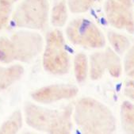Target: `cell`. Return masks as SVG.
Returning a JSON list of instances; mask_svg holds the SVG:
<instances>
[{
  "mask_svg": "<svg viewBox=\"0 0 134 134\" xmlns=\"http://www.w3.org/2000/svg\"><path fill=\"white\" fill-rule=\"evenodd\" d=\"M74 119L84 133L110 134L116 130V119L107 106L92 98L76 102Z\"/></svg>",
  "mask_w": 134,
  "mask_h": 134,
  "instance_id": "cell-1",
  "label": "cell"
},
{
  "mask_svg": "<svg viewBox=\"0 0 134 134\" xmlns=\"http://www.w3.org/2000/svg\"><path fill=\"white\" fill-rule=\"evenodd\" d=\"M72 112L71 104L59 110H50L32 103L25 106L26 123L38 131L48 133H70Z\"/></svg>",
  "mask_w": 134,
  "mask_h": 134,
  "instance_id": "cell-2",
  "label": "cell"
},
{
  "mask_svg": "<svg viewBox=\"0 0 134 134\" xmlns=\"http://www.w3.org/2000/svg\"><path fill=\"white\" fill-rule=\"evenodd\" d=\"M43 64L44 69L52 75H62L69 71L70 61L65 49L64 38L57 30L48 34Z\"/></svg>",
  "mask_w": 134,
  "mask_h": 134,
  "instance_id": "cell-3",
  "label": "cell"
},
{
  "mask_svg": "<svg viewBox=\"0 0 134 134\" xmlns=\"http://www.w3.org/2000/svg\"><path fill=\"white\" fill-rule=\"evenodd\" d=\"M49 5L47 0H23L13 14L16 26L44 30L48 22Z\"/></svg>",
  "mask_w": 134,
  "mask_h": 134,
  "instance_id": "cell-4",
  "label": "cell"
},
{
  "mask_svg": "<svg viewBox=\"0 0 134 134\" xmlns=\"http://www.w3.org/2000/svg\"><path fill=\"white\" fill-rule=\"evenodd\" d=\"M66 34L72 44L87 48H99L105 44L101 30L93 22L84 18L71 21L68 25Z\"/></svg>",
  "mask_w": 134,
  "mask_h": 134,
  "instance_id": "cell-5",
  "label": "cell"
},
{
  "mask_svg": "<svg viewBox=\"0 0 134 134\" xmlns=\"http://www.w3.org/2000/svg\"><path fill=\"white\" fill-rule=\"evenodd\" d=\"M15 60L27 63L37 57L43 48V39L38 34L18 31L11 37Z\"/></svg>",
  "mask_w": 134,
  "mask_h": 134,
  "instance_id": "cell-6",
  "label": "cell"
},
{
  "mask_svg": "<svg viewBox=\"0 0 134 134\" xmlns=\"http://www.w3.org/2000/svg\"><path fill=\"white\" fill-rule=\"evenodd\" d=\"M105 12L109 23L114 28L134 33V19L129 7L116 0H107Z\"/></svg>",
  "mask_w": 134,
  "mask_h": 134,
  "instance_id": "cell-7",
  "label": "cell"
},
{
  "mask_svg": "<svg viewBox=\"0 0 134 134\" xmlns=\"http://www.w3.org/2000/svg\"><path fill=\"white\" fill-rule=\"evenodd\" d=\"M78 94L75 86L59 84L45 87L32 94V98L40 103H51L64 99H70Z\"/></svg>",
  "mask_w": 134,
  "mask_h": 134,
  "instance_id": "cell-8",
  "label": "cell"
},
{
  "mask_svg": "<svg viewBox=\"0 0 134 134\" xmlns=\"http://www.w3.org/2000/svg\"><path fill=\"white\" fill-rule=\"evenodd\" d=\"M24 69L21 65L9 68L0 67V92L11 86L23 75Z\"/></svg>",
  "mask_w": 134,
  "mask_h": 134,
  "instance_id": "cell-9",
  "label": "cell"
},
{
  "mask_svg": "<svg viewBox=\"0 0 134 134\" xmlns=\"http://www.w3.org/2000/svg\"><path fill=\"white\" fill-rule=\"evenodd\" d=\"M103 53L106 70L112 77H120L122 72V68L121 60L118 56V53H116L110 48H106Z\"/></svg>",
  "mask_w": 134,
  "mask_h": 134,
  "instance_id": "cell-10",
  "label": "cell"
},
{
  "mask_svg": "<svg viewBox=\"0 0 134 134\" xmlns=\"http://www.w3.org/2000/svg\"><path fill=\"white\" fill-rule=\"evenodd\" d=\"M121 121L125 133L134 134V104L125 101L121 106Z\"/></svg>",
  "mask_w": 134,
  "mask_h": 134,
  "instance_id": "cell-11",
  "label": "cell"
},
{
  "mask_svg": "<svg viewBox=\"0 0 134 134\" xmlns=\"http://www.w3.org/2000/svg\"><path fill=\"white\" fill-rule=\"evenodd\" d=\"M105 70L103 52H97L92 54L90 58V75L91 79L98 80L101 79Z\"/></svg>",
  "mask_w": 134,
  "mask_h": 134,
  "instance_id": "cell-12",
  "label": "cell"
},
{
  "mask_svg": "<svg viewBox=\"0 0 134 134\" xmlns=\"http://www.w3.org/2000/svg\"><path fill=\"white\" fill-rule=\"evenodd\" d=\"M68 19V8L64 0H61L57 3L52 8L51 21L56 27L63 26Z\"/></svg>",
  "mask_w": 134,
  "mask_h": 134,
  "instance_id": "cell-13",
  "label": "cell"
},
{
  "mask_svg": "<svg viewBox=\"0 0 134 134\" xmlns=\"http://www.w3.org/2000/svg\"><path fill=\"white\" fill-rule=\"evenodd\" d=\"M75 75L77 82L79 83H83L87 77L88 61L87 57L83 53H79L76 55L74 62Z\"/></svg>",
  "mask_w": 134,
  "mask_h": 134,
  "instance_id": "cell-14",
  "label": "cell"
},
{
  "mask_svg": "<svg viewBox=\"0 0 134 134\" xmlns=\"http://www.w3.org/2000/svg\"><path fill=\"white\" fill-rule=\"evenodd\" d=\"M22 125V117L19 110H16L12 114L10 118L0 127L1 134H12L16 133Z\"/></svg>",
  "mask_w": 134,
  "mask_h": 134,
  "instance_id": "cell-15",
  "label": "cell"
},
{
  "mask_svg": "<svg viewBox=\"0 0 134 134\" xmlns=\"http://www.w3.org/2000/svg\"><path fill=\"white\" fill-rule=\"evenodd\" d=\"M108 40L118 54H123L130 47L129 41L126 37L113 31L108 33Z\"/></svg>",
  "mask_w": 134,
  "mask_h": 134,
  "instance_id": "cell-16",
  "label": "cell"
},
{
  "mask_svg": "<svg viewBox=\"0 0 134 134\" xmlns=\"http://www.w3.org/2000/svg\"><path fill=\"white\" fill-rule=\"evenodd\" d=\"M14 60V51L11 41L6 37H0V62L8 64Z\"/></svg>",
  "mask_w": 134,
  "mask_h": 134,
  "instance_id": "cell-17",
  "label": "cell"
},
{
  "mask_svg": "<svg viewBox=\"0 0 134 134\" xmlns=\"http://www.w3.org/2000/svg\"><path fill=\"white\" fill-rule=\"evenodd\" d=\"M98 0H68V4L72 13L79 14L87 11Z\"/></svg>",
  "mask_w": 134,
  "mask_h": 134,
  "instance_id": "cell-18",
  "label": "cell"
},
{
  "mask_svg": "<svg viewBox=\"0 0 134 134\" xmlns=\"http://www.w3.org/2000/svg\"><path fill=\"white\" fill-rule=\"evenodd\" d=\"M125 72L129 78L134 79V44L127 50L124 61Z\"/></svg>",
  "mask_w": 134,
  "mask_h": 134,
  "instance_id": "cell-19",
  "label": "cell"
},
{
  "mask_svg": "<svg viewBox=\"0 0 134 134\" xmlns=\"http://www.w3.org/2000/svg\"><path fill=\"white\" fill-rule=\"evenodd\" d=\"M10 14V7L0 5V30H2L8 21Z\"/></svg>",
  "mask_w": 134,
  "mask_h": 134,
  "instance_id": "cell-20",
  "label": "cell"
},
{
  "mask_svg": "<svg viewBox=\"0 0 134 134\" xmlns=\"http://www.w3.org/2000/svg\"><path fill=\"white\" fill-rule=\"evenodd\" d=\"M124 94L126 97L134 101V79L126 82L124 87Z\"/></svg>",
  "mask_w": 134,
  "mask_h": 134,
  "instance_id": "cell-21",
  "label": "cell"
},
{
  "mask_svg": "<svg viewBox=\"0 0 134 134\" xmlns=\"http://www.w3.org/2000/svg\"><path fill=\"white\" fill-rule=\"evenodd\" d=\"M18 0H0V5H4V6H11L14 4Z\"/></svg>",
  "mask_w": 134,
  "mask_h": 134,
  "instance_id": "cell-22",
  "label": "cell"
},
{
  "mask_svg": "<svg viewBox=\"0 0 134 134\" xmlns=\"http://www.w3.org/2000/svg\"><path fill=\"white\" fill-rule=\"evenodd\" d=\"M116 1L122 3L123 5H125V6H126V7H128L129 8L132 6V0H116Z\"/></svg>",
  "mask_w": 134,
  "mask_h": 134,
  "instance_id": "cell-23",
  "label": "cell"
},
{
  "mask_svg": "<svg viewBox=\"0 0 134 134\" xmlns=\"http://www.w3.org/2000/svg\"><path fill=\"white\" fill-rule=\"evenodd\" d=\"M98 1H100V0H98Z\"/></svg>",
  "mask_w": 134,
  "mask_h": 134,
  "instance_id": "cell-24",
  "label": "cell"
}]
</instances>
